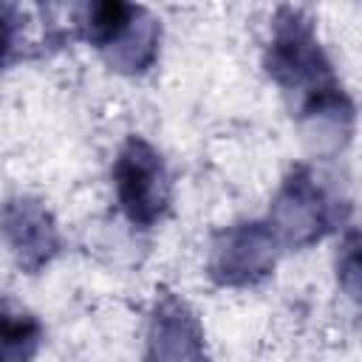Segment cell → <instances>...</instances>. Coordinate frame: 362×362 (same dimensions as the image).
<instances>
[{"label":"cell","instance_id":"1","mask_svg":"<svg viewBox=\"0 0 362 362\" xmlns=\"http://www.w3.org/2000/svg\"><path fill=\"white\" fill-rule=\"evenodd\" d=\"M266 71L291 96V110L320 144L339 147L351 133L354 105L339 88L314 23L300 8H280L266 48Z\"/></svg>","mask_w":362,"mask_h":362},{"label":"cell","instance_id":"2","mask_svg":"<svg viewBox=\"0 0 362 362\" xmlns=\"http://www.w3.org/2000/svg\"><path fill=\"white\" fill-rule=\"evenodd\" d=\"M82 37L102 51V57L124 74H141L158 54V23L141 6L130 3H93L79 17Z\"/></svg>","mask_w":362,"mask_h":362},{"label":"cell","instance_id":"3","mask_svg":"<svg viewBox=\"0 0 362 362\" xmlns=\"http://www.w3.org/2000/svg\"><path fill=\"white\" fill-rule=\"evenodd\" d=\"M337 221L339 201L331 198L311 167H294L280 184L269 212V226L277 235L280 246H311L328 229H334Z\"/></svg>","mask_w":362,"mask_h":362},{"label":"cell","instance_id":"4","mask_svg":"<svg viewBox=\"0 0 362 362\" xmlns=\"http://www.w3.org/2000/svg\"><path fill=\"white\" fill-rule=\"evenodd\" d=\"M113 187L122 212L136 226H153L170 204V175L150 141L130 136L113 164Z\"/></svg>","mask_w":362,"mask_h":362},{"label":"cell","instance_id":"5","mask_svg":"<svg viewBox=\"0 0 362 362\" xmlns=\"http://www.w3.org/2000/svg\"><path fill=\"white\" fill-rule=\"evenodd\" d=\"M277 235L269 221H249L221 229L209 246V277L221 286H255L272 274Z\"/></svg>","mask_w":362,"mask_h":362},{"label":"cell","instance_id":"6","mask_svg":"<svg viewBox=\"0 0 362 362\" xmlns=\"http://www.w3.org/2000/svg\"><path fill=\"white\" fill-rule=\"evenodd\" d=\"M147 362H206L204 331L189 305L161 291L147 325Z\"/></svg>","mask_w":362,"mask_h":362},{"label":"cell","instance_id":"7","mask_svg":"<svg viewBox=\"0 0 362 362\" xmlns=\"http://www.w3.org/2000/svg\"><path fill=\"white\" fill-rule=\"evenodd\" d=\"M3 232L14 260L25 272H40L59 252L57 223L40 201H8L3 209Z\"/></svg>","mask_w":362,"mask_h":362},{"label":"cell","instance_id":"8","mask_svg":"<svg viewBox=\"0 0 362 362\" xmlns=\"http://www.w3.org/2000/svg\"><path fill=\"white\" fill-rule=\"evenodd\" d=\"M42 339V328L37 317L28 311H14L11 305L3 308L0 322V342H3V362H28Z\"/></svg>","mask_w":362,"mask_h":362},{"label":"cell","instance_id":"9","mask_svg":"<svg viewBox=\"0 0 362 362\" xmlns=\"http://www.w3.org/2000/svg\"><path fill=\"white\" fill-rule=\"evenodd\" d=\"M334 269L345 297L362 308V229H348L342 235L334 257Z\"/></svg>","mask_w":362,"mask_h":362}]
</instances>
